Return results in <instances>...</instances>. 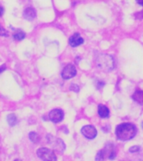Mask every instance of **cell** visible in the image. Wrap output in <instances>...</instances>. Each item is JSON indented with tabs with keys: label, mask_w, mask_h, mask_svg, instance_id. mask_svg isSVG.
<instances>
[{
	"label": "cell",
	"mask_w": 143,
	"mask_h": 161,
	"mask_svg": "<svg viewBox=\"0 0 143 161\" xmlns=\"http://www.w3.org/2000/svg\"><path fill=\"white\" fill-rule=\"evenodd\" d=\"M83 43H84V40H83V38L80 37L79 33L74 34V35L70 37V45L72 47L79 46Z\"/></svg>",
	"instance_id": "7"
},
{
	"label": "cell",
	"mask_w": 143,
	"mask_h": 161,
	"mask_svg": "<svg viewBox=\"0 0 143 161\" xmlns=\"http://www.w3.org/2000/svg\"><path fill=\"white\" fill-rule=\"evenodd\" d=\"M4 69H5V66H1V67H0V72H2V71L4 70Z\"/></svg>",
	"instance_id": "20"
},
{
	"label": "cell",
	"mask_w": 143,
	"mask_h": 161,
	"mask_svg": "<svg viewBox=\"0 0 143 161\" xmlns=\"http://www.w3.org/2000/svg\"><path fill=\"white\" fill-rule=\"evenodd\" d=\"M0 35H2V36H8V31L1 25H0Z\"/></svg>",
	"instance_id": "16"
},
{
	"label": "cell",
	"mask_w": 143,
	"mask_h": 161,
	"mask_svg": "<svg viewBox=\"0 0 143 161\" xmlns=\"http://www.w3.org/2000/svg\"><path fill=\"white\" fill-rule=\"evenodd\" d=\"M29 139H30V140L33 141L34 143H38V142L40 141V136L38 135L35 132H31L30 134H29Z\"/></svg>",
	"instance_id": "15"
},
{
	"label": "cell",
	"mask_w": 143,
	"mask_h": 161,
	"mask_svg": "<svg viewBox=\"0 0 143 161\" xmlns=\"http://www.w3.org/2000/svg\"><path fill=\"white\" fill-rule=\"evenodd\" d=\"M116 156V151L115 147H113L112 144H107L102 150H101L98 154L96 160H102L105 159H113Z\"/></svg>",
	"instance_id": "2"
},
{
	"label": "cell",
	"mask_w": 143,
	"mask_h": 161,
	"mask_svg": "<svg viewBox=\"0 0 143 161\" xmlns=\"http://www.w3.org/2000/svg\"><path fill=\"white\" fill-rule=\"evenodd\" d=\"M14 38L17 41H20V40H24L25 38V34H24V32H23L22 30H17L14 35Z\"/></svg>",
	"instance_id": "12"
},
{
	"label": "cell",
	"mask_w": 143,
	"mask_h": 161,
	"mask_svg": "<svg viewBox=\"0 0 143 161\" xmlns=\"http://www.w3.org/2000/svg\"><path fill=\"white\" fill-rule=\"evenodd\" d=\"M37 155L43 160L54 161L56 160L57 158L54 151L48 148H40L37 150Z\"/></svg>",
	"instance_id": "3"
},
{
	"label": "cell",
	"mask_w": 143,
	"mask_h": 161,
	"mask_svg": "<svg viewBox=\"0 0 143 161\" xmlns=\"http://www.w3.org/2000/svg\"><path fill=\"white\" fill-rule=\"evenodd\" d=\"M50 119L54 123H59L64 118V113L60 109H54L49 114Z\"/></svg>",
	"instance_id": "6"
},
{
	"label": "cell",
	"mask_w": 143,
	"mask_h": 161,
	"mask_svg": "<svg viewBox=\"0 0 143 161\" xmlns=\"http://www.w3.org/2000/svg\"><path fill=\"white\" fill-rule=\"evenodd\" d=\"M55 141H54V142H50V143L54 146V148L57 151H59V152L64 150L65 149V144H64L63 141L61 139H55Z\"/></svg>",
	"instance_id": "10"
},
{
	"label": "cell",
	"mask_w": 143,
	"mask_h": 161,
	"mask_svg": "<svg viewBox=\"0 0 143 161\" xmlns=\"http://www.w3.org/2000/svg\"><path fill=\"white\" fill-rule=\"evenodd\" d=\"M81 133L83 135L89 139H93L97 135V131L95 127L91 125H87L81 129Z\"/></svg>",
	"instance_id": "4"
},
{
	"label": "cell",
	"mask_w": 143,
	"mask_h": 161,
	"mask_svg": "<svg viewBox=\"0 0 143 161\" xmlns=\"http://www.w3.org/2000/svg\"><path fill=\"white\" fill-rule=\"evenodd\" d=\"M24 17L28 20H32L36 17V12L34 9L32 8H28L26 9L24 12Z\"/></svg>",
	"instance_id": "9"
},
{
	"label": "cell",
	"mask_w": 143,
	"mask_h": 161,
	"mask_svg": "<svg viewBox=\"0 0 143 161\" xmlns=\"http://www.w3.org/2000/svg\"><path fill=\"white\" fill-rule=\"evenodd\" d=\"M98 113H99L101 118H107L109 114H110V111H109L106 106L100 105L99 108H98Z\"/></svg>",
	"instance_id": "11"
},
{
	"label": "cell",
	"mask_w": 143,
	"mask_h": 161,
	"mask_svg": "<svg viewBox=\"0 0 143 161\" xmlns=\"http://www.w3.org/2000/svg\"><path fill=\"white\" fill-rule=\"evenodd\" d=\"M133 98L135 99L137 102L143 104V92L142 91H137L136 92L134 96H133Z\"/></svg>",
	"instance_id": "13"
},
{
	"label": "cell",
	"mask_w": 143,
	"mask_h": 161,
	"mask_svg": "<svg viewBox=\"0 0 143 161\" xmlns=\"http://www.w3.org/2000/svg\"><path fill=\"white\" fill-rule=\"evenodd\" d=\"M8 122L11 126H14L17 123V118H16L15 115L10 114L8 116Z\"/></svg>",
	"instance_id": "14"
},
{
	"label": "cell",
	"mask_w": 143,
	"mask_h": 161,
	"mask_svg": "<svg viewBox=\"0 0 143 161\" xmlns=\"http://www.w3.org/2000/svg\"><path fill=\"white\" fill-rule=\"evenodd\" d=\"M98 66L101 69H106V64L108 63L110 65L113 66V61L111 60V57L109 56H103L98 60Z\"/></svg>",
	"instance_id": "8"
},
{
	"label": "cell",
	"mask_w": 143,
	"mask_h": 161,
	"mask_svg": "<svg viewBox=\"0 0 143 161\" xmlns=\"http://www.w3.org/2000/svg\"><path fill=\"white\" fill-rule=\"evenodd\" d=\"M4 9H3V7H2V6H0V16L3 15V14H4Z\"/></svg>",
	"instance_id": "18"
},
{
	"label": "cell",
	"mask_w": 143,
	"mask_h": 161,
	"mask_svg": "<svg viewBox=\"0 0 143 161\" xmlns=\"http://www.w3.org/2000/svg\"><path fill=\"white\" fill-rule=\"evenodd\" d=\"M139 149H140V147H139V146H133V147H132V148L129 149V151L132 152V153H136V152H137Z\"/></svg>",
	"instance_id": "17"
},
{
	"label": "cell",
	"mask_w": 143,
	"mask_h": 161,
	"mask_svg": "<svg viewBox=\"0 0 143 161\" xmlns=\"http://www.w3.org/2000/svg\"><path fill=\"white\" fill-rule=\"evenodd\" d=\"M137 2L140 5L143 6V0H137Z\"/></svg>",
	"instance_id": "19"
},
{
	"label": "cell",
	"mask_w": 143,
	"mask_h": 161,
	"mask_svg": "<svg viewBox=\"0 0 143 161\" xmlns=\"http://www.w3.org/2000/svg\"><path fill=\"white\" fill-rule=\"evenodd\" d=\"M116 134L120 140H130L137 134V129L132 123H121L117 126Z\"/></svg>",
	"instance_id": "1"
},
{
	"label": "cell",
	"mask_w": 143,
	"mask_h": 161,
	"mask_svg": "<svg viewBox=\"0 0 143 161\" xmlns=\"http://www.w3.org/2000/svg\"><path fill=\"white\" fill-rule=\"evenodd\" d=\"M75 75H76V69L73 65H67L64 68L61 74L62 77L65 80L73 78Z\"/></svg>",
	"instance_id": "5"
}]
</instances>
